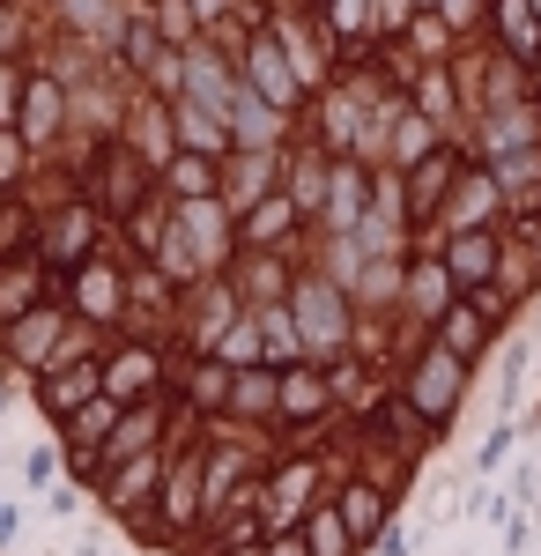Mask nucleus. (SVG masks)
I'll return each mask as SVG.
<instances>
[{"label": "nucleus", "mask_w": 541, "mask_h": 556, "mask_svg": "<svg viewBox=\"0 0 541 556\" xmlns=\"http://www.w3.org/2000/svg\"><path fill=\"white\" fill-rule=\"evenodd\" d=\"M341 527H349V534H372V527H378V497L364 490V482L341 497Z\"/></svg>", "instance_id": "obj_7"}, {"label": "nucleus", "mask_w": 541, "mask_h": 556, "mask_svg": "<svg viewBox=\"0 0 541 556\" xmlns=\"http://www.w3.org/2000/svg\"><path fill=\"white\" fill-rule=\"evenodd\" d=\"M490 267H498V238H482V230H467V238L453 245V260H445V275H453L460 290H475Z\"/></svg>", "instance_id": "obj_4"}, {"label": "nucleus", "mask_w": 541, "mask_h": 556, "mask_svg": "<svg viewBox=\"0 0 541 556\" xmlns=\"http://www.w3.org/2000/svg\"><path fill=\"white\" fill-rule=\"evenodd\" d=\"M319 401H327L319 379H290V408H297V416H304V408H319Z\"/></svg>", "instance_id": "obj_13"}, {"label": "nucleus", "mask_w": 541, "mask_h": 556, "mask_svg": "<svg viewBox=\"0 0 541 556\" xmlns=\"http://www.w3.org/2000/svg\"><path fill=\"white\" fill-rule=\"evenodd\" d=\"M186 134H193L201 149H223V134H215V119H201V112H186Z\"/></svg>", "instance_id": "obj_14"}, {"label": "nucleus", "mask_w": 541, "mask_h": 556, "mask_svg": "<svg viewBox=\"0 0 541 556\" xmlns=\"http://www.w3.org/2000/svg\"><path fill=\"white\" fill-rule=\"evenodd\" d=\"M252 75H260V89H267L275 104H297V83L282 75V60H275V45H252Z\"/></svg>", "instance_id": "obj_5"}, {"label": "nucleus", "mask_w": 541, "mask_h": 556, "mask_svg": "<svg viewBox=\"0 0 541 556\" xmlns=\"http://www.w3.org/2000/svg\"><path fill=\"white\" fill-rule=\"evenodd\" d=\"M504 453H512V430H490V445H482V453H475V468L490 475V468H498V460H504Z\"/></svg>", "instance_id": "obj_12"}, {"label": "nucleus", "mask_w": 541, "mask_h": 556, "mask_svg": "<svg viewBox=\"0 0 541 556\" xmlns=\"http://www.w3.org/2000/svg\"><path fill=\"white\" fill-rule=\"evenodd\" d=\"M527 245H534V253H541V223H527Z\"/></svg>", "instance_id": "obj_17"}, {"label": "nucleus", "mask_w": 541, "mask_h": 556, "mask_svg": "<svg viewBox=\"0 0 541 556\" xmlns=\"http://www.w3.org/2000/svg\"><path fill=\"white\" fill-rule=\"evenodd\" d=\"M327 201V172L319 164H297V208H319Z\"/></svg>", "instance_id": "obj_8"}, {"label": "nucleus", "mask_w": 541, "mask_h": 556, "mask_svg": "<svg viewBox=\"0 0 541 556\" xmlns=\"http://www.w3.org/2000/svg\"><path fill=\"white\" fill-rule=\"evenodd\" d=\"M445 23H475V0H445Z\"/></svg>", "instance_id": "obj_15"}, {"label": "nucleus", "mask_w": 541, "mask_h": 556, "mask_svg": "<svg viewBox=\"0 0 541 556\" xmlns=\"http://www.w3.org/2000/svg\"><path fill=\"white\" fill-rule=\"evenodd\" d=\"M149 371H156V364H149V356H119V393H126V386H134V393H141V386H149Z\"/></svg>", "instance_id": "obj_11"}, {"label": "nucleus", "mask_w": 541, "mask_h": 556, "mask_svg": "<svg viewBox=\"0 0 541 556\" xmlns=\"http://www.w3.org/2000/svg\"><path fill=\"white\" fill-rule=\"evenodd\" d=\"M453 172H460L453 149H438L430 164H416V178H408V215H416V223H430V215L445 208V186H453Z\"/></svg>", "instance_id": "obj_2"}, {"label": "nucleus", "mask_w": 541, "mask_h": 556, "mask_svg": "<svg viewBox=\"0 0 541 556\" xmlns=\"http://www.w3.org/2000/svg\"><path fill=\"white\" fill-rule=\"evenodd\" d=\"M297 319H304V342L334 349L349 327H341V304H334V290H297Z\"/></svg>", "instance_id": "obj_3"}, {"label": "nucleus", "mask_w": 541, "mask_h": 556, "mask_svg": "<svg viewBox=\"0 0 541 556\" xmlns=\"http://www.w3.org/2000/svg\"><path fill=\"white\" fill-rule=\"evenodd\" d=\"M453 401H460V356L453 349H430L416 364V379H408V408L423 424H438V416H453Z\"/></svg>", "instance_id": "obj_1"}, {"label": "nucleus", "mask_w": 541, "mask_h": 556, "mask_svg": "<svg viewBox=\"0 0 541 556\" xmlns=\"http://www.w3.org/2000/svg\"><path fill=\"white\" fill-rule=\"evenodd\" d=\"M341 542H349V527H341L334 513H319V556H349Z\"/></svg>", "instance_id": "obj_9"}, {"label": "nucleus", "mask_w": 541, "mask_h": 556, "mask_svg": "<svg viewBox=\"0 0 541 556\" xmlns=\"http://www.w3.org/2000/svg\"><path fill=\"white\" fill-rule=\"evenodd\" d=\"M498 23H504V38L519 45V52H527V45H541V30H534V8H527V0H498Z\"/></svg>", "instance_id": "obj_6"}, {"label": "nucleus", "mask_w": 541, "mask_h": 556, "mask_svg": "<svg viewBox=\"0 0 541 556\" xmlns=\"http://www.w3.org/2000/svg\"><path fill=\"white\" fill-rule=\"evenodd\" d=\"M475 334H482V319H467V304H460V319L445 327V349H475Z\"/></svg>", "instance_id": "obj_10"}, {"label": "nucleus", "mask_w": 541, "mask_h": 556, "mask_svg": "<svg viewBox=\"0 0 541 556\" xmlns=\"http://www.w3.org/2000/svg\"><path fill=\"white\" fill-rule=\"evenodd\" d=\"M275 556H312V542H297V534H290V542H275Z\"/></svg>", "instance_id": "obj_16"}]
</instances>
